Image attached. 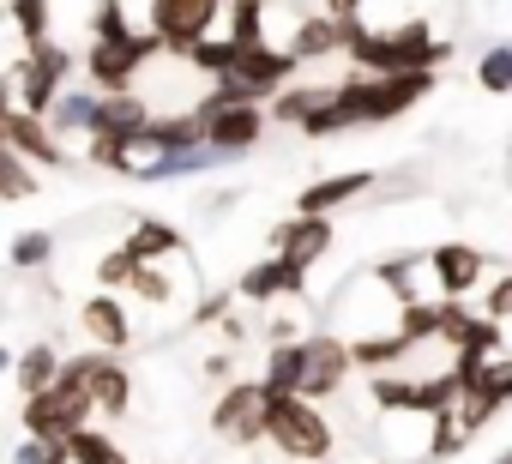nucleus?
I'll return each instance as SVG.
<instances>
[{"instance_id":"f257e3e1","label":"nucleus","mask_w":512,"mask_h":464,"mask_svg":"<svg viewBox=\"0 0 512 464\" xmlns=\"http://www.w3.org/2000/svg\"><path fill=\"white\" fill-rule=\"evenodd\" d=\"M356 73H434L452 61V43L434 37L428 19H404L398 31H368L362 19H350V49Z\"/></svg>"},{"instance_id":"f03ea898","label":"nucleus","mask_w":512,"mask_h":464,"mask_svg":"<svg viewBox=\"0 0 512 464\" xmlns=\"http://www.w3.org/2000/svg\"><path fill=\"white\" fill-rule=\"evenodd\" d=\"M272 446L290 464H314V458L338 452V428H332V416L314 398L290 392V398H272Z\"/></svg>"},{"instance_id":"7ed1b4c3","label":"nucleus","mask_w":512,"mask_h":464,"mask_svg":"<svg viewBox=\"0 0 512 464\" xmlns=\"http://www.w3.org/2000/svg\"><path fill=\"white\" fill-rule=\"evenodd\" d=\"M211 434L229 440V446H260L272 440V392L266 380H235L217 392L211 404Z\"/></svg>"},{"instance_id":"20e7f679","label":"nucleus","mask_w":512,"mask_h":464,"mask_svg":"<svg viewBox=\"0 0 512 464\" xmlns=\"http://www.w3.org/2000/svg\"><path fill=\"white\" fill-rule=\"evenodd\" d=\"M157 55H169V49H163V37H151V31H139L133 43H91L85 79H91V91H103V97H127V91H139V73H145Z\"/></svg>"},{"instance_id":"39448f33","label":"nucleus","mask_w":512,"mask_h":464,"mask_svg":"<svg viewBox=\"0 0 512 464\" xmlns=\"http://www.w3.org/2000/svg\"><path fill=\"white\" fill-rule=\"evenodd\" d=\"M199 115H205V145L229 163V157H247L253 145L266 139V127H272V109L266 103H193Z\"/></svg>"},{"instance_id":"423d86ee","label":"nucleus","mask_w":512,"mask_h":464,"mask_svg":"<svg viewBox=\"0 0 512 464\" xmlns=\"http://www.w3.org/2000/svg\"><path fill=\"white\" fill-rule=\"evenodd\" d=\"M151 37H163V49L175 61H187L223 19V0H151Z\"/></svg>"},{"instance_id":"0eeeda50","label":"nucleus","mask_w":512,"mask_h":464,"mask_svg":"<svg viewBox=\"0 0 512 464\" xmlns=\"http://www.w3.org/2000/svg\"><path fill=\"white\" fill-rule=\"evenodd\" d=\"M350 374H356V350H350V338H338V332H314V338H308V386H302V398L326 404V398L344 392Z\"/></svg>"},{"instance_id":"6e6552de","label":"nucleus","mask_w":512,"mask_h":464,"mask_svg":"<svg viewBox=\"0 0 512 464\" xmlns=\"http://www.w3.org/2000/svg\"><path fill=\"white\" fill-rule=\"evenodd\" d=\"M0 139H7V151L31 157V163H43V169H67V145H61V133H55L43 115L19 109V103H7V115H0Z\"/></svg>"},{"instance_id":"1a4fd4ad","label":"nucleus","mask_w":512,"mask_h":464,"mask_svg":"<svg viewBox=\"0 0 512 464\" xmlns=\"http://www.w3.org/2000/svg\"><path fill=\"white\" fill-rule=\"evenodd\" d=\"M235 296H241V302H253V308L284 302V296H308V266H296V260L272 254V260H260V266H247V272H241Z\"/></svg>"},{"instance_id":"9d476101","label":"nucleus","mask_w":512,"mask_h":464,"mask_svg":"<svg viewBox=\"0 0 512 464\" xmlns=\"http://www.w3.org/2000/svg\"><path fill=\"white\" fill-rule=\"evenodd\" d=\"M428 284H434V296L464 302L470 290H482V254L470 242H440L428 254Z\"/></svg>"},{"instance_id":"9b49d317","label":"nucleus","mask_w":512,"mask_h":464,"mask_svg":"<svg viewBox=\"0 0 512 464\" xmlns=\"http://www.w3.org/2000/svg\"><path fill=\"white\" fill-rule=\"evenodd\" d=\"M332 242H338V229H332V217H284L278 229H272V254H284V260H296V266H320L326 254H332Z\"/></svg>"},{"instance_id":"f8f14e48","label":"nucleus","mask_w":512,"mask_h":464,"mask_svg":"<svg viewBox=\"0 0 512 464\" xmlns=\"http://www.w3.org/2000/svg\"><path fill=\"white\" fill-rule=\"evenodd\" d=\"M380 181H374V169H338V175H320V181H308L302 187V199H296V211L302 217H332V211H344L350 199H368Z\"/></svg>"},{"instance_id":"ddd939ff","label":"nucleus","mask_w":512,"mask_h":464,"mask_svg":"<svg viewBox=\"0 0 512 464\" xmlns=\"http://www.w3.org/2000/svg\"><path fill=\"white\" fill-rule=\"evenodd\" d=\"M302 67H314V61H332V55H344L350 49V19H332V13H308V19H296L290 25V43H284Z\"/></svg>"},{"instance_id":"4468645a","label":"nucleus","mask_w":512,"mask_h":464,"mask_svg":"<svg viewBox=\"0 0 512 464\" xmlns=\"http://www.w3.org/2000/svg\"><path fill=\"white\" fill-rule=\"evenodd\" d=\"M151 121H157V109H151L139 91H127V97H103V103H97V133H91V139H127V145H133Z\"/></svg>"},{"instance_id":"2eb2a0df","label":"nucleus","mask_w":512,"mask_h":464,"mask_svg":"<svg viewBox=\"0 0 512 464\" xmlns=\"http://www.w3.org/2000/svg\"><path fill=\"white\" fill-rule=\"evenodd\" d=\"M79 326H85L91 344L109 350V356H121V350L133 344V320H127V308H121L115 296H91V302L79 308Z\"/></svg>"},{"instance_id":"dca6fc26","label":"nucleus","mask_w":512,"mask_h":464,"mask_svg":"<svg viewBox=\"0 0 512 464\" xmlns=\"http://www.w3.org/2000/svg\"><path fill=\"white\" fill-rule=\"evenodd\" d=\"M223 157L205 145V151H145L139 163H133V181H181V175H205V169H217Z\"/></svg>"},{"instance_id":"f3484780","label":"nucleus","mask_w":512,"mask_h":464,"mask_svg":"<svg viewBox=\"0 0 512 464\" xmlns=\"http://www.w3.org/2000/svg\"><path fill=\"white\" fill-rule=\"evenodd\" d=\"M386 296H392V308H410V302H422V278H428V254L416 260V254H398V260H380L374 272H368Z\"/></svg>"},{"instance_id":"a211bd4d","label":"nucleus","mask_w":512,"mask_h":464,"mask_svg":"<svg viewBox=\"0 0 512 464\" xmlns=\"http://www.w3.org/2000/svg\"><path fill=\"white\" fill-rule=\"evenodd\" d=\"M260 380H266V392H272V398L302 392V386H308V338H302V344H272V350H266Z\"/></svg>"},{"instance_id":"6ab92c4d","label":"nucleus","mask_w":512,"mask_h":464,"mask_svg":"<svg viewBox=\"0 0 512 464\" xmlns=\"http://www.w3.org/2000/svg\"><path fill=\"white\" fill-rule=\"evenodd\" d=\"M91 386H97V416H127V410H133V368L115 362L109 350H97Z\"/></svg>"},{"instance_id":"aec40b11","label":"nucleus","mask_w":512,"mask_h":464,"mask_svg":"<svg viewBox=\"0 0 512 464\" xmlns=\"http://www.w3.org/2000/svg\"><path fill=\"white\" fill-rule=\"evenodd\" d=\"M350 350H356V368H362V374H392V368H398L404 356H416L422 344H410V338L392 326V332H368V338H350Z\"/></svg>"},{"instance_id":"412c9836","label":"nucleus","mask_w":512,"mask_h":464,"mask_svg":"<svg viewBox=\"0 0 512 464\" xmlns=\"http://www.w3.org/2000/svg\"><path fill=\"white\" fill-rule=\"evenodd\" d=\"M61 368H67V356L43 338V344H31L25 356H13V380H19V392L25 398H37V392H49L55 380H61Z\"/></svg>"},{"instance_id":"4be33fe9","label":"nucleus","mask_w":512,"mask_h":464,"mask_svg":"<svg viewBox=\"0 0 512 464\" xmlns=\"http://www.w3.org/2000/svg\"><path fill=\"white\" fill-rule=\"evenodd\" d=\"M127 254H139L145 266H157V260H169V254H181V236L163 223V217H133V229H127V242H121Z\"/></svg>"},{"instance_id":"5701e85b","label":"nucleus","mask_w":512,"mask_h":464,"mask_svg":"<svg viewBox=\"0 0 512 464\" xmlns=\"http://www.w3.org/2000/svg\"><path fill=\"white\" fill-rule=\"evenodd\" d=\"M97 103H103V91H91V85H85V91H67L43 121H49L61 139H67V133H97Z\"/></svg>"},{"instance_id":"b1692460","label":"nucleus","mask_w":512,"mask_h":464,"mask_svg":"<svg viewBox=\"0 0 512 464\" xmlns=\"http://www.w3.org/2000/svg\"><path fill=\"white\" fill-rule=\"evenodd\" d=\"M223 37L247 55V49H266V0H235L223 13Z\"/></svg>"},{"instance_id":"393cba45","label":"nucleus","mask_w":512,"mask_h":464,"mask_svg":"<svg viewBox=\"0 0 512 464\" xmlns=\"http://www.w3.org/2000/svg\"><path fill=\"white\" fill-rule=\"evenodd\" d=\"M326 97H332V85H290V91L272 103V121H284V127H296V133H302V121H308Z\"/></svg>"},{"instance_id":"a878e982","label":"nucleus","mask_w":512,"mask_h":464,"mask_svg":"<svg viewBox=\"0 0 512 464\" xmlns=\"http://www.w3.org/2000/svg\"><path fill=\"white\" fill-rule=\"evenodd\" d=\"M476 85L488 97H506L512 91V43H494V49L476 55Z\"/></svg>"},{"instance_id":"bb28decb","label":"nucleus","mask_w":512,"mask_h":464,"mask_svg":"<svg viewBox=\"0 0 512 464\" xmlns=\"http://www.w3.org/2000/svg\"><path fill=\"white\" fill-rule=\"evenodd\" d=\"M67 446H73V464H133V458H127V452L97 428V422H91V428H79Z\"/></svg>"},{"instance_id":"cd10ccee","label":"nucleus","mask_w":512,"mask_h":464,"mask_svg":"<svg viewBox=\"0 0 512 464\" xmlns=\"http://www.w3.org/2000/svg\"><path fill=\"white\" fill-rule=\"evenodd\" d=\"M31 169H37V163L19 157V151L0 157V199H7V205H25V199L37 193V175H31Z\"/></svg>"},{"instance_id":"c85d7f7f","label":"nucleus","mask_w":512,"mask_h":464,"mask_svg":"<svg viewBox=\"0 0 512 464\" xmlns=\"http://www.w3.org/2000/svg\"><path fill=\"white\" fill-rule=\"evenodd\" d=\"M49 13H55V0H13V25L25 37V55L49 43Z\"/></svg>"},{"instance_id":"c756f323","label":"nucleus","mask_w":512,"mask_h":464,"mask_svg":"<svg viewBox=\"0 0 512 464\" xmlns=\"http://www.w3.org/2000/svg\"><path fill=\"white\" fill-rule=\"evenodd\" d=\"M187 67H193V73H211V79H223V73H235V67H241V49H235L229 37H205V43L187 55Z\"/></svg>"},{"instance_id":"7c9ffc66","label":"nucleus","mask_w":512,"mask_h":464,"mask_svg":"<svg viewBox=\"0 0 512 464\" xmlns=\"http://www.w3.org/2000/svg\"><path fill=\"white\" fill-rule=\"evenodd\" d=\"M139 31L127 25V7L121 0H97V13H91V43H133Z\"/></svg>"},{"instance_id":"2f4dec72","label":"nucleus","mask_w":512,"mask_h":464,"mask_svg":"<svg viewBox=\"0 0 512 464\" xmlns=\"http://www.w3.org/2000/svg\"><path fill=\"white\" fill-rule=\"evenodd\" d=\"M49 260H55V236H49V229H19V236H13V266L19 272H37Z\"/></svg>"},{"instance_id":"473e14b6","label":"nucleus","mask_w":512,"mask_h":464,"mask_svg":"<svg viewBox=\"0 0 512 464\" xmlns=\"http://www.w3.org/2000/svg\"><path fill=\"white\" fill-rule=\"evenodd\" d=\"M139 254H127V248H109L103 260H97V284L103 290H133V278H139Z\"/></svg>"},{"instance_id":"72a5a7b5","label":"nucleus","mask_w":512,"mask_h":464,"mask_svg":"<svg viewBox=\"0 0 512 464\" xmlns=\"http://www.w3.org/2000/svg\"><path fill=\"white\" fill-rule=\"evenodd\" d=\"M13 464H73V446L67 440H43V434H25Z\"/></svg>"},{"instance_id":"f704fd0d","label":"nucleus","mask_w":512,"mask_h":464,"mask_svg":"<svg viewBox=\"0 0 512 464\" xmlns=\"http://www.w3.org/2000/svg\"><path fill=\"white\" fill-rule=\"evenodd\" d=\"M133 296H139V302H151V308H169V302H175V284H169V272H163V266H139Z\"/></svg>"},{"instance_id":"c9c22d12","label":"nucleus","mask_w":512,"mask_h":464,"mask_svg":"<svg viewBox=\"0 0 512 464\" xmlns=\"http://www.w3.org/2000/svg\"><path fill=\"white\" fill-rule=\"evenodd\" d=\"M482 314H488V320H500V326L512 320V272H500V278L482 290Z\"/></svg>"},{"instance_id":"e433bc0d","label":"nucleus","mask_w":512,"mask_h":464,"mask_svg":"<svg viewBox=\"0 0 512 464\" xmlns=\"http://www.w3.org/2000/svg\"><path fill=\"white\" fill-rule=\"evenodd\" d=\"M205 380H217V386H235V356H229V350L205 356Z\"/></svg>"},{"instance_id":"4c0bfd02","label":"nucleus","mask_w":512,"mask_h":464,"mask_svg":"<svg viewBox=\"0 0 512 464\" xmlns=\"http://www.w3.org/2000/svg\"><path fill=\"white\" fill-rule=\"evenodd\" d=\"M266 338H272V344H302V326H296V320H284V314H278V320H272V326H266Z\"/></svg>"},{"instance_id":"58836bf2","label":"nucleus","mask_w":512,"mask_h":464,"mask_svg":"<svg viewBox=\"0 0 512 464\" xmlns=\"http://www.w3.org/2000/svg\"><path fill=\"white\" fill-rule=\"evenodd\" d=\"M320 13H332V19H362V0H320Z\"/></svg>"},{"instance_id":"ea45409f","label":"nucleus","mask_w":512,"mask_h":464,"mask_svg":"<svg viewBox=\"0 0 512 464\" xmlns=\"http://www.w3.org/2000/svg\"><path fill=\"white\" fill-rule=\"evenodd\" d=\"M223 302H229V296H211V302H199L193 326H217V320H223Z\"/></svg>"},{"instance_id":"a19ab883","label":"nucleus","mask_w":512,"mask_h":464,"mask_svg":"<svg viewBox=\"0 0 512 464\" xmlns=\"http://www.w3.org/2000/svg\"><path fill=\"white\" fill-rule=\"evenodd\" d=\"M494 464H512V446H506V452H500V458H494Z\"/></svg>"},{"instance_id":"79ce46f5","label":"nucleus","mask_w":512,"mask_h":464,"mask_svg":"<svg viewBox=\"0 0 512 464\" xmlns=\"http://www.w3.org/2000/svg\"><path fill=\"white\" fill-rule=\"evenodd\" d=\"M314 464H338V458H314Z\"/></svg>"},{"instance_id":"37998d69","label":"nucleus","mask_w":512,"mask_h":464,"mask_svg":"<svg viewBox=\"0 0 512 464\" xmlns=\"http://www.w3.org/2000/svg\"><path fill=\"white\" fill-rule=\"evenodd\" d=\"M229 7H235V0H229Z\"/></svg>"}]
</instances>
